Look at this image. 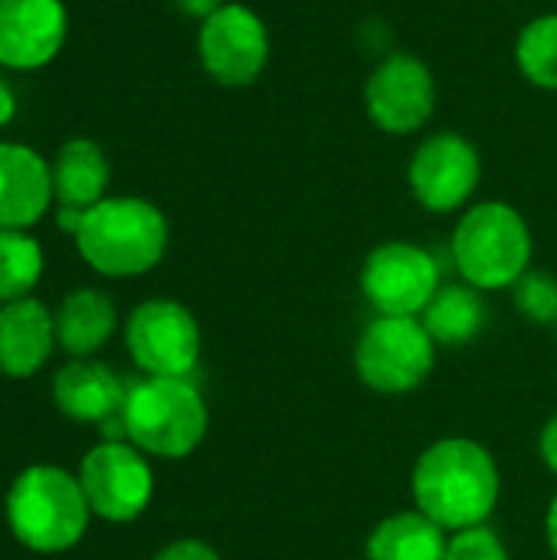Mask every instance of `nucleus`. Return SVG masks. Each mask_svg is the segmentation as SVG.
Returning <instances> with one entry per match:
<instances>
[{"label": "nucleus", "mask_w": 557, "mask_h": 560, "mask_svg": "<svg viewBox=\"0 0 557 560\" xmlns=\"http://www.w3.org/2000/svg\"><path fill=\"white\" fill-rule=\"evenodd\" d=\"M125 348L144 377H190L200 361V325L174 299H148L125 322Z\"/></svg>", "instance_id": "obj_7"}, {"label": "nucleus", "mask_w": 557, "mask_h": 560, "mask_svg": "<svg viewBox=\"0 0 557 560\" xmlns=\"http://www.w3.org/2000/svg\"><path fill=\"white\" fill-rule=\"evenodd\" d=\"M446 532L430 522L423 512H397L384 518L368 545L364 558L368 560H446Z\"/></svg>", "instance_id": "obj_19"}, {"label": "nucleus", "mask_w": 557, "mask_h": 560, "mask_svg": "<svg viewBox=\"0 0 557 560\" xmlns=\"http://www.w3.org/2000/svg\"><path fill=\"white\" fill-rule=\"evenodd\" d=\"M446 560H512L509 548L502 545V538L479 525V528H466V532H453L450 545H446Z\"/></svg>", "instance_id": "obj_24"}, {"label": "nucleus", "mask_w": 557, "mask_h": 560, "mask_svg": "<svg viewBox=\"0 0 557 560\" xmlns=\"http://www.w3.org/2000/svg\"><path fill=\"white\" fill-rule=\"evenodd\" d=\"M154 560H220V555L207 545V541H197V538H181V541H171L167 548H161Z\"/></svg>", "instance_id": "obj_25"}, {"label": "nucleus", "mask_w": 557, "mask_h": 560, "mask_svg": "<svg viewBox=\"0 0 557 560\" xmlns=\"http://www.w3.org/2000/svg\"><path fill=\"white\" fill-rule=\"evenodd\" d=\"M13 115H16V95H13V89L0 79V128L10 125Z\"/></svg>", "instance_id": "obj_28"}, {"label": "nucleus", "mask_w": 557, "mask_h": 560, "mask_svg": "<svg viewBox=\"0 0 557 560\" xmlns=\"http://www.w3.org/2000/svg\"><path fill=\"white\" fill-rule=\"evenodd\" d=\"M483 180V158L460 131H437L423 138L410 158L407 184L414 200L430 213H453L466 207Z\"/></svg>", "instance_id": "obj_11"}, {"label": "nucleus", "mask_w": 557, "mask_h": 560, "mask_svg": "<svg viewBox=\"0 0 557 560\" xmlns=\"http://www.w3.org/2000/svg\"><path fill=\"white\" fill-rule=\"evenodd\" d=\"M515 66L532 85L557 92V13H542L522 26L515 39Z\"/></svg>", "instance_id": "obj_22"}, {"label": "nucleus", "mask_w": 557, "mask_h": 560, "mask_svg": "<svg viewBox=\"0 0 557 560\" xmlns=\"http://www.w3.org/2000/svg\"><path fill=\"white\" fill-rule=\"evenodd\" d=\"M538 453H542V463L557 476V413L542 427V436H538Z\"/></svg>", "instance_id": "obj_26"}, {"label": "nucleus", "mask_w": 557, "mask_h": 560, "mask_svg": "<svg viewBox=\"0 0 557 560\" xmlns=\"http://www.w3.org/2000/svg\"><path fill=\"white\" fill-rule=\"evenodd\" d=\"M49 171H53V197H56V207L89 210L98 200H105L112 171H108L105 151L95 141L72 138V141L59 144Z\"/></svg>", "instance_id": "obj_18"}, {"label": "nucleus", "mask_w": 557, "mask_h": 560, "mask_svg": "<svg viewBox=\"0 0 557 560\" xmlns=\"http://www.w3.org/2000/svg\"><path fill=\"white\" fill-rule=\"evenodd\" d=\"M79 482L95 518L128 525L141 518L154 499V472L141 450L128 440H105L82 456Z\"/></svg>", "instance_id": "obj_8"}, {"label": "nucleus", "mask_w": 557, "mask_h": 560, "mask_svg": "<svg viewBox=\"0 0 557 560\" xmlns=\"http://www.w3.org/2000/svg\"><path fill=\"white\" fill-rule=\"evenodd\" d=\"M43 246L26 230H0V305L26 299L43 279Z\"/></svg>", "instance_id": "obj_21"}, {"label": "nucleus", "mask_w": 557, "mask_h": 560, "mask_svg": "<svg viewBox=\"0 0 557 560\" xmlns=\"http://www.w3.org/2000/svg\"><path fill=\"white\" fill-rule=\"evenodd\" d=\"M10 535L36 555H62L76 548L92 522L79 476L62 466L23 469L3 502Z\"/></svg>", "instance_id": "obj_3"}, {"label": "nucleus", "mask_w": 557, "mask_h": 560, "mask_svg": "<svg viewBox=\"0 0 557 560\" xmlns=\"http://www.w3.org/2000/svg\"><path fill=\"white\" fill-rule=\"evenodd\" d=\"M423 328L437 345H466L473 341L486 325V302L479 289L460 282V285H440L430 305L423 308Z\"/></svg>", "instance_id": "obj_20"}, {"label": "nucleus", "mask_w": 557, "mask_h": 560, "mask_svg": "<svg viewBox=\"0 0 557 560\" xmlns=\"http://www.w3.org/2000/svg\"><path fill=\"white\" fill-rule=\"evenodd\" d=\"M128 384L95 358H72L53 377L56 410L76 423H102L105 430L118 420Z\"/></svg>", "instance_id": "obj_15"}, {"label": "nucleus", "mask_w": 557, "mask_h": 560, "mask_svg": "<svg viewBox=\"0 0 557 560\" xmlns=\"http://www.w3.org/2000/svg\"><path fill=\"white\" fill-rule=\"evenodd\" d=\"M440 289L437 259L407 240L381 243L361 266V295L378 315L417 318Z\"/></svg>", "instance_id": "obj_9"}, {"label": "nucleus", "mask_w": 557, "mask_h": 560, "mask_svg": "<svg viewBox=\"0 0 557 560\" xmlns=\"http://www.w3.org/2000/svg\"><path fill=\"white\" fill-rule=\"evenodd\" d=\"M364 108L384 135H417L437 112L433 69L414 52L384 56L364 82Z\"/></svg>", "instance_id": "obj_12"}, {"label": "nucleus", "mask_w": 557, "mask_h": 560, "mask_svg": "<svg viewBox=\"0 0 557 560\" xmlns=\"http://www.w3.org/2000/svg\"><path fill=\"white\" fill-rule=\"evenodd\" d=\"M207 423V404L190 377H141L125 390L118 440L144 456L187 459L204 443Z\"/></svg>", "instance_id": "obj_4"}, {"label": "nucleus", "mask_w": 557, "mask_h": 560, "mask_svg": "<svg viewBox=\"0 0 557 560\" xmlns=\"http://www.w3.org/2000/svg\"><path fill=\"white\" fill-rule=\"evenodd\" d=\"M85 266L108 279L151 272L167 253V217L144 197H105L82 213L72 236Z\"/></svg>", "instance_id": "obj_2"}, {"label": "nucleus", "mask_w": 557, "mask_h": 560, "mask_svg": "<svg viewBox=\"0 0 557 560\" xmlns=\"http://www.w3.org/2000/svg\"><path fill=\"white\" fill-rule=\"evenodd\" d=\"M53 203V171L43 154L0 141V230H30Z\"/></svg>", "instance_id": "obj_14"}, {"label": "nucleus", "mask_w": 557, "mask_h": 560, "mask_svg": "<svg viewBox=\"0 0 557 560\" xmlns=\"http://www.w3.org/2000/svg\"><path fill=\"white\" fill-rule=\"evenodd\" d=\"M69 36L62 0H0V66L33 72L49 66Z\"/></svg>", "instance_id": "obj_13"}, {"label": "nucleus", "mask_w": 557, "mask_h": 560, "mask_svg": "<svg viewBox=\"0 0 557 560\" xmlns=\"http://www.w3.org/2000/svg\"><path fill=\"white\" fill-rule=\"evenodd\" d=\"M56 315V345L69 358H92L118 328L115 302L102 289H76L62 295Z\"/></svg>", "instance_id": "obj_17"}, {"label": "nucleus", "mask_w": 557, "mask_h": 560, "mask_svg": "<svg viewBox=\"0 0 557 560\" xmlns=\"http://www.w3.org/2000/svg\"><path fill=\"white\" fill-rule=\"evenodd\" d=\"M410 492L417 512L443 532H466L489 522L499 505L502 479L492 453L466 436H450L420 453Z\"/></svg>", "instance_id": "obj_1"}, {"label": "nucleus", "mask_w": 557, "mask_h": 560, "mask_svg": "<svg viewBox=\"0 0 557 560\" xmlns=\"http://www.w3.org/2000/svg\"><path fill=\"white\" fill-rule=\"evenodd\" d=\"M197 56L213 82L227 89L253 85L269 62V30L253 7L223 3L200 23Z\"/></svg>", "instance_id": "obj_10"}, {"label": "nucleus", "mask_w": 557, "mask_h": 560, "mask_svg": "<svg viewBox=\"0 0 557 560\" xmlns=\"http://www.w3.org/2000/svg\"><path fill=\"white\" fill-rule=\"evenodd\" d=\"M184 16H194V20H207L210 13H217L223 7V0H171Z\"/></svg>", "instance_id": "obj_27"}, {"label": "nucleus", "mask_w": 557, "mask_h": 560, "mask_svg": "<svg viewBox=\"0 0 557 560\" xmlns=\"http://www.w3.org/2000/svg\"><path fill=\"white\" fill-rule=\"evenodd\" d=\"M437 364V341L420 318L378 315L355 345V371L378 394L417 390Z\"/></svg>", "instance_id": "obj_6"}, {"label": "nucleus", "mask_w": 557, "mask_h": 560, "mask_svg": "<svg viewBox=\"0 0 557 560\" xmlns=\"http://www.w3.org/2000/svg\"><path fill=\"white\" fill-rule=\"evenodd\" d=\"M56 315L33 295L0 305V374L26 381L56 351Z\"/></svg>", "instance_id": "obj_16"}, {"label": "nucleus", "mask_w": 557, "mask_h": 560, "mask_svg": "<svg viewBox=\"0 0 557 560\" xmlns=\"http://www.w3.org/2000/svg\"><path fill=\"white\" fill-rule=\"evenodd\" d=\"M545 538H548V548H552V555L557 560V495L552 499L548 515H545Z\"/></svg>", "instance_id": "obj_29"}, {"label": "nucleus", "mask_w": 557, "mask_h": 560, "mask_svg": "<svg viewBox=\"0 0 557 560\" xmlns=\"http://www.w3.org/2000/svg\"><path fill=\"white\" fill-rule=\"evenodd\" d=\"M512 302L522 318L535 325H557V279L545 269H529L512 285Z\"/></svg>", "instance_id": "obj_23"}, {"label": "nucleus", "mask_w": 557, "mask_h": 560, "mask_svg": "<svg viewBox=\"0 0 557 560\" xmlns=\"http://www.w3.org/2000/svg\"><path fill=\"white\" fill-rule=\"evenodd\" d=\"M453 262L466 285L479 292L512 289L532 269V230L502 200L469 207L453 230Z\"/></svg>", "instance_id": "obj_5"}]
</instances>
